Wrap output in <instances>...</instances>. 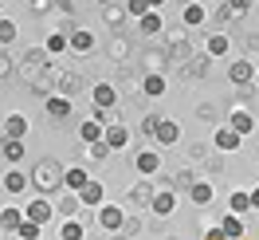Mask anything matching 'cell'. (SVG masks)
<instances>
[{
    "instance_id": "1",
    "label": "cell",
    "mask_w": 259,
    "mask_h": 240,
    "mask_svg": "<svg viewBox=\"0 0 259 240\" xmlns=\"http://www.w3.org/2000/svg\"><path fill=\"white\" fill-rule=\"evenodd\" d=\"M32 185H35L39 193H51L55 185H63V174H59L51 161H39V165L32 169Z\"/></svg>"
},
{
    "instance_id": "2",
    "label": "cell",
    "mask_w": 259,
    "mask_h": 240,
    "mask_svg": "<svg viewBox=\"0 0 259 240\" xmlns=\"http://www.w3.org/2000/svg\"><path fill=\"white\" fill-rule=\"evenodd\" d=\"M98 224H102L106 232H118V228H126V213L118 205H102L98 209Z\"/></svg>"
},
{
    "instance_id": "3",
    "label": "cell",
    "mask_w": 259,
    "mask_h": 240,
    "mask_svg": "<svg viewBox=\"0 0 259 240\" xmlns=\"http://www.w3.org/2000/svg\"><path fill=\"white\" fill-rule=\"evenodd\" d=\"M63 185H67V189H75V193H82L87 185H91V177H87L82 165H71V169H63Z\"/></svg>"
},
{
    "instance_id": "4",
    "label": "cell",
    "mask_w": 259,
    "mask_h": 240,
    "mask_svg": "<svg viewBox=\"0 0 259 240\" xmlns=\"http://www.w3.org/2000/svg\"><path fill=\"white\" fill-rule=\"evenodd\" d=\"M228 79L236 83V87H243V83L255 79V71H251V63H247V59H236V63L228 67Z\"/></svg>"
},
{
    "instance_id": "5",
    "label": "cell",
    "mask_w": 259,
    "mask_h": 240,
    "mask_svg": "<svg viewBox=\"0 0 259 240\" xmlns=\"http://www.w3.org/2000/svg\"><path fill=\"white\" fill-rule=\"evenodd\" d=\"M79 138H82L87 146H95V142H106V134H102V122H98V118H87V122L79 126Z\"/></svg>"
},
{
    "instance_id": "6",
    "label": "cell",
    "mask_w": 259,
    "mask_h": 240,
    "mask_svg": "<svg viewBox=\"0 0 259 240\" xmlns=\"http://www.w3.org/2000/svg\"><path fill=\"white\" fill-rule=\"evenodd\" d=\"M24 217H28L32 224H48V221H51V205L39 197V201H32V205L24 209Z\"/></svg>"
},
{
    "instance_id": "7",
    "label": "cell",
    "mask_w": 259,
    "mask_h": 240,
    "mask_svg": "<svg viewBox=\"0 0 259 240\" xmlns=\"http://www.w3.org/2000/svg\"><path fill=\"white\" fill-rule=\"evenodd\" d=\"M24 134H28V118H24V114H12V118L4 122V138H12V142H20Z\"/></svg>"
},
{
    "instance_id": "8",
    "label": "cell",
    "mask_w": 259,
    "mask_h": 240,
    "mask_svg": "<svg viewBox=\"0 0 259 240\" xmlns=\"http://www.w3.org/2000/svg\"><path fill=\"white\" fill-rule=\"evenodd\" d=\"M114 102H118L114 87H110V83H98V87H95V107H98V111H110Z\"/></svg>"
},
{
    "instance_id": "9",
    "label": "cell",
    "mask_w": 259,
    "mask_h": 240,
    "mask_svg": "<svg viewBox=\"0 0 259 240\" xmlns=\"http://www.w3.org/2000/svg\"><path fill=\"white\" fill-rule=\"evenodd\" d=\"M228 126L243 138V134H251V130H255V118H251L247 111H232V122H228Z\"/></svg>"
},
{
    "instance_id": "10",
    "label": "cell",
    "mask_w": 259,
    "mask_h": 240,
    "mask_svg": "<svg viewBox=\"0 0 259 240\" xmlns=\"http://www.w3.org/2000/svg\"><path fill=\"white\" fill-rule=\"evenodd\" d=\"M153 138H157V142H161V146H173V142H177V138H181V126H177V122H173V118H165L161 126H157V134H153Z\"/></svg>"
},
{
    "instance_id": "11",
    "label": "cell",
    "mask_w": 259,
    "mask_h": 240,
    "mask_svg": "<svg viewBox=\"0 0 259 240\" xmlns=\"http://www.w3.org/2000/svg\"><path fill=\"white\" fill-rule=\"evenodd\" d=\"M173 205H177L173 189H165V193H153V213H157V217H169V213H173Z\"/></svg>"
},
{
    "instance_id": "12",
    "label": "cell",
    "mask_w": 259,
    "mask_h": 240,
    "mask_svg": "<svg viewBox=\"0 0 259 240\" xmlns=\"http://www.w3.org/2000/svg\"><path fill=\"white\" fill-rule=\"evenodd\" d=\"M157 169H161V158L153 150H142L138 154V174H157Z\"/></svg>"
},
{
    "instance_id": "13",
    "label": "cell",
    "mask_w": 259,
    "mask_h": 240,
    "mask_svg": "<svg viewBox=\"0 0 259 240\" xmlns=\"http://www.w3.org/2000/svg\"><path fill=\"white\" fill-rule=\"evenodd\" d=\"M236 146H240V134H236L232 126L216 130V150H236Z\"/></svg>"
},
{
    "instance_id": "14",
    "label": "cell",
    "mask_w": 259,
    "mask_h": 240,
    "mask_svg": "<svg viewBox=\"0 0 259 240\" xmlns=\"http://www.w3.org/2000/svg\"><path fill=\"white\" fill-rule=\"evenodd\" d=\"M48 114H51V118H67V114H71L67 95H51V98H48Z\"/></svg>"
},
{
    "instance_id": "15",
    "label": "cell",
    "mask_w": 259,
    "mask_h": 240,
    "mask_svg": "<svg viewBox=\"0 0 259 240\" xmlns=\"http://www.w3.org/2000/svg\"><path fill=\"white\" fill-rule=\"evenodd\" d=\"M102 185H98V181H91V185H87V189L79 193V205H102Z\"/></svg>"
},
{
    "instance_id": "16",
    "label": "cell",
    "mask_w": 259,
    "mask_h": 240,
    "mask_svg": "<svg viewBox=\"0 0 259 240\" xmlns=\"http://www.w3.org/2000/svg\"><path fill=\"white\" fill-rule=\"evenodd\" d=\"M142 91H146L149 98L165 95V75H146V79H142Z\"/></svg>"
},
{
    "instance_id": "17",
    "label": "cell",
    "mask_w": 259,
    "mask_h": 240,
    "mask_svg": "<svg viewBox=\"0 0 259 240\" xmlns=\"http://www.w3.org/2000/svg\"><path fill=\"white\" fill-rule=\"evenodd\" d=\"M71 48L79 51V55H87V51L95 48V36H91V32H82V28H79V32L71 36Z\"/></svg>"
},
{
    "instance_id": "18",
    "label": "cell",
    "mask_w": 259,
    "mask_h": 240,
    "mask_svg": "<svg viewBox=\"0 0 259 240\" xmlns=\"http://www.w3.org/2000/svg\"><path fill=\"white\" fill-rule=\"evenodd\" d=\"M106 146H110V150H122V146H130V134L122 126H110L106 130Z\"/></svg>"
},
{
    "instance_id": "19",
    "label": "cell",
    "mask_w": 259,
    "mask_h": 240,
    "mask_svg": "<svg viewBox=\"0 0 259 240\" xmlns=\"http://www.w3.org/2000/svg\"><path fill=\"white\" fill-rule=\"evenodd\" d=\"M0 221H4V228H8V232H20V224L28 221V217H24L20 209H4V217H0Z\"/></svg>"
},
{
    "instance_id": "20",
    "label": "cell",
    "mask_w": 259,
    "mask_h": 240,
    "mask_svg": "<svg viewBox=\"0 0 259 240\" xmlns=\"http://www.w3.org/2000/svg\"><path fill=\"white\" fill-rule=\"evenodd\" d=\"M24 185H28V177L20 174V169H8V174H4V189L8 193H20Z\"/></svg>"
},
{
    "instance_id": "21",
    "label": "cell",
    "mask_w": 259,
    "mask_h": 240,
    "mask_svg": "<svg viewBox=\"0 0 259 240\" xmlns=\"http://www.w3.org/2000/svg\"><path fill=\"white\" fill-rule=\"evenodd\" d=\"M220 232H224V240H240V236H243V224H240V217H228V221L220 224Z\"/></svg>"
},
{
    "instance_id": "22",
    "label": "cell",
    "mask_w": 259,
    "mask_h": 240,
    "mask_svg": "<svg viewBox=\"0 0 259 240\" xmlns=\"http://www.w3.org/2000/svg\"><path fill=\"white\" fill-rule=\"evenodd\" d=\"M185 24H189V28L204 24V4H185Z\"/></svg>"
},
{
    "instance_id": "23",
    "label": "cell",
    "mask_w": 259,
    "mask_h": 240,
    "mask_svg": "<svg viewBox=\"0 0 259 240\" xmlns=\"http://www.w3.org/2000/svg\"><path fill=\"white\" fill-rule=\"evenodd\" d=\"M20 158H24V142H12V138H8V142H4V161L16 165Z\"/></svg>"
},
{
    "instance_id": "24",
    "label": "cell",
    "mask_w": 259,
    "mask_h": 240,
    "mask_svg": "<svg viewBox=\"0 0 259 240\" xmlns=\"http://www.w3.org/2000/svg\"><path fill=\"white\" fill-rule=\"evenodd\" d=\"M16 236H20V240H39V236H44V224L24 221V224H20V232H16Z\"/></svg>"
},
{
    "instance_id": "25",
    "label": "cell",
    "mask_w": 259,
    "mask_h": 240,
    "mask_svg": "<svg viewBox=\"0 0 259 240\" xmlns=\"http://www.w3.org/2000/svg\"><path fill=\"white\" fill-rule=\"evenodd\" d=\"M193 201H196V205H208V201H212V185H208V181H196V185H193Z\"/></svg>"
},
{
    "instance_id": "26",
    "label": "cell",
    "mask_w": 259,
    "mask_h": 240,
    "mask_svg": "<svg viewBox=\"0 0 259 240\" xmlns=\"http://www.w3.org/2000/svg\"><path fill=\"white\" fill-rule=\"evenodd\" d=\"M228 44H232L228 36H212L208 40V55H228Z\"/></svg>"
},
{
    "instance_id": "27",
    "label": "cell",
    "mask_w": 259,
    "mask_h": 240,
    "mask_svg": "<svg viewBox=\"0 0 259 240\" xmlns=\"http://www.w3.org/2000/svg\"><path fill=\"white\" fill-rule=\"evenodd\" d=\"M251 209V193H232V213H247Z\"/></svg>"
},
{
    "instance_id": "28",
    "label": "cell",
    "mask_w": 259,
    "mask_h": 240,
    "mask_svg": "<svg viewBox=\"0 0 259 240\" xmlns=\"http://www.w3.org/2000/svg\"><path fill=\"white\" fill-rule=\"evenodd\" d=\"M142 32H146V36H157V32H161V16H157V12H149V16L142 20Z\"/></svg>"
},
{
    "instance_id": "29",
    "label": "cell",
    "mask_w": 259,
    "mask_h": 240,
    "mask_svg": "<svg viewBox=\"0 0 259 240\" xmlns=\"http://www.w3.org/2000/svg\"><path fill=\"white\" fill-rule=\"evenodd\" d=\"M63 240H82V224L79 221H67L63 224Z\"/></svg>"
},
{
    "instance_id": "30",
    "label": "cell",
    "mask_w": 259,
    "mask_h": 240,
    "mask_svg": "<svg viewBox=\"0 0 259 240\" xmlns=\"http://www.w3.org/2000/svg\"><path fill=\"white\" fill-rule=\"evenodd\" d=\"M12 40H16V24L4 20V24H0V44H12Z\"/></svg>"
},
{
    "instance_id": "31",
    "label": "cell",
    "mask_w": 259,
    "mask_h": 240,
    "mask_svg": "<svg viewBox=\"0 0 259 240\" xmlns=\"http://www.w3.org/2000/svg\"><path fill=\"white\" fill-rule=\"evenodd\" d=\"M149 8H153V4H146V0H130V12H134V16H142V20L149 16Z\"/></svg>"
},
{
    "instance_id": "32",
    "label": "cell",
    "mask_w": 259,
    "mask_h": 240,
    "mask_svg": "<svg viewBox=\"0 0 259 240\" xmlns=\"http://www.w3.org/2000/svg\"><path fill=\"white\" fill-rule=\"evenodd\" d=\"M63 48H71L67 36H51V40H48V51H63Z\"/></svg>"
},
{
    "instance_id": "33",
    "label": "cell",
    "mask_w": 259,
    "mask_h": 240,
    "mask_svg": "<svg viewBox=\"0 0 259 240\" xmlns=\"http://www.w3.org/2000/svg\"><path fill=\"white\" fill-rule=\"evenodd\" d=\"M247 12V0H240V4H224V16H243Z\"/></svg>"
},
{
    "instance_id": "34",
    "label": "cell",
    "mask_w": 259,
    "mask_h": 240,
    "mask_svg": "<svg viewBox=\"0 0 259 240\" xmlns=\"http://www.w3.org/2000/svg\"><path fill=\"white\" fill-rule=\"evenodd\" d=\"M106 150H110V146H106V142H95V146H87V154H91V158H106Z\"/></svg>"
},
{
    "instance_id": "35",
    "label": "cell",
    "mask_w": 259,
    "mask_h": 240,
    "mask_svg": "<svg viewBox=\"0 0 259 240\" xmlns=\"http://www.w3.org/2000/svg\"><path fill=\"white\" fill-rule=\"evenodd\" d=\"M134 201H138V205H146V201L153 205V193H149V189H134Z\"/></svg>"
},
{
    "instance_id": "36",
    "label": "cell",
    "mask_w": 259,
    "mask_h": 240,
    "mask_svg": "<svg viewBox=\"0 0 259 240\" xmlns=\"http://www.w3.org/2000/svg\"><path fill=\"white\" fill-rule=\"evenodd\" d=\"M79 83H82L79 75H63V91H71V87H75V91H79Z\"/></svg>"
},
{
    "instance_id": "37",
    "label": "cell",
    "mask_w": 259,
    "mask_h": 240,
    "mask_svg": "<svg viewBox=\"0 0 259 240\" xmlns=\"http://www.w3.org/2000/svg\"><path fill=\"white\" fill-rule=\"evenodd\" d=\"M251 209H259V189H255V193H251Z\"/></svg>"
},
{
    "instance_id": "38",
    "label": "cell",
    "mask_w": 259,
    "mask_h": 240,
    "mask_svg": "<svg viewBox=\"0 0 259 240\" xmlns=\"http://www.w3.org/2000/svg\"><path fill=\"white\" fill-rule=\"evenodd\" d=\"M255 83H259V71H255Z\"/></svg>"
}]
</instances>
